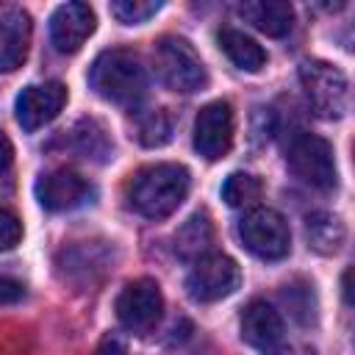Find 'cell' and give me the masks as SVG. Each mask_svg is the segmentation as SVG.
<instances>
[{
    "label": "cell",
    "mask_w": 355,
    "mask_h": 355,
    "mask_svg": "<svg viewBox=\"0 0 355 355\" xmlns=\"http://www.w3.org/2000/svg\"><path fill=\"white\" fill-rule=\"evenodd\" d=\"M300 83L311 103V108L324 119H341L349 105V83L347 75L327 61H302Z\"/></svg>",
    "instance_id": "5b68a950"
},
{
    "label": "cell",
    "mask_w": 355,
    "mask_h": 355,
    "mask_svg": "<svg viewBox=\"0 0 355 355\" xmlns=\"http://www.w3.org/2000/svg\"><path fill=\"white\" fill-rule=\"evenodd\" d=\"M216 42H219L222 53H225L239 69H244V72H258V69H263V64H266V50H263L252 36H247V33H241V31H236V28H222V31L216 33Z\"/></svg>",
    "instance_id": "e0dca14e"
},
{
    "label": "cell",
    "mask_w": 355,
    "mask_h": 355,
    "mask_svg": "<svg viewBox=\"0 0 355 355\" xmlns=\"http://www.w3.org/2000/svg\"><path fill=\"white\" fill-rule=\"evenodd\" d=\"M64 105H67V86L58 80H47V83L25 86L17 94L14 111H17V122L22 125V130L31 133L53 122Z\"/></svg>",
    "instance_id": "30bf717a"
},
{
    "label": "cell",
    "mask_w": 355,
    "mask_h": 355,
    "mask_svg": "<svg viewBox=\"0 0 355 355\" xmlns=\"http://www.w3.org/2000/svg\"><path fill=\"white\" fill-rule=\"evenodd\" d=\"M22 239V222L17 214H11L8 208H0V250H11L17 247Z\"/></svg>",
    "instance_id": "603a6c76"
},
{
    "label": "cell",
    "mask_w": 355,
    "mask_h": 355,
    "mask_svg": "<svg viewBox=\"0 0 355 355\" xmlns=\"http://www.w3.org/2000/svg\"><path fill=\"white\" fill-rule=\"evenodd\" d=\"M11 158H14V147H11L8 136H6L3 130H0V172H6V169H8Z\"/></svg>",
    "instance_id": "484cf974"
},
{
    "label": "cell",
    "mask_w": 355,
    "mask_h": 355,
    "mask_svg": "<svg viewBox=\"0 0 355 355\" xmlns=\"http://www.w3.org/2000/svg\"><path fill=\"white\" fill-rule=\"evenodd\" d=\"M172 130H175V119H172V114L166 108L147 111L136 122V139L144 147H161V144H166L172 139Z\"/></svg>",
    "instance_id": "d6986e66"
},
{
    "label": "cell",
    "mask_w": 355,
    "mask_h": 355,
    "mask_svg": "<svg viewBox=\"0 0 355 355\" xmlns=\"http://www.w3.org/2000/svg\"><path fill=\"white\" fill-rule=\"evenodd\" d=\"M25 297V286L8 275H0V305H8V302H19Z\"/></svg>",
    "instance_id": "cb8c5ba5"
},
{
    "label": "cell",
    "mask_w": 355,
    "mask_h": 355,
    "mask_svg": "<svg viewBox=\"0 0 355 355\" xmlns=\"http://www.w3.org/2000/svg\"><path fill=\"white\" fill-rule=\"evenodd\" d=\"M230 144H233V108H230V103L214 100V103L202 105L197 119H194V150L208 161H219L222 155H227Z\"/></svg>",
    "instance_id": "9c48e42d"
},
{
    "label": "cell",
    "mask_w": 355,
    "mask_h": 355,
    "mask_svg": "<svg viewBox=\"0 0 355 355\" xmlns=\"http://www.w3.org/2000/svg\"><path fill=\"white\" fill-rule=\"evenodd\" d=\"M164 313V294L155 280L139 277L128 283L116 297V319L133 333H147Z\"/></svg>",
    "instance_id": "ba28073f"
},
{
    "label": "cell",
    "mask_w": 355,
    "mask_h": 355,
    "mask_svg": "<svg viewBox=\"0 0 355 355\" xmlns=\"http://www.w3.org/2000/svg\"><path fill=\"white\" fill-rule=\"evenodd\" d=\"M191 186L189 169L180 164H153L139 169L128 183V202L147 219H164L178 211Z\"/></svg>",
    "instance_id": "6da1fadb"
},
{
    "label": "cell",
    "mask_w": 355,
    "mask_h": 355,
    "mask_svg": "<svg viewBox=\"0 0 355 355\" xmlns=\"http://www.w3.org/2000/svg\"><path fill=\"white\" fill-rule=\"evenodd\" d=\"M222 200L230 208H250L261 200V180L250 172H233L222 183Z\"/></svg>",
    "instance_id": "ffe728a7"
},
{
    "label": "cell",
    "mask_w": 355,
    "mask_h": 355,
    "mask_svg": "<svg viewBox=\"0 0 355 355\" xmlns=\"http://www.w3.org/2000/svg\"><path fill=\"white\" fill-rule=\"evenodd\" d=\"M239 236L241 244L263 261H280L291 250L288 222L275 208H252L250 214H244V219L239 222Z\"/></svg>",
    "instance_id": "8992f818"
},
{
    "label": "cell",
    "mask_w": 355,
    "mask_h": 355,
    "mask_svg": "<svg viewBox=\"0 0 355 355\" xmlns=\"http://www.w3.org/2000/svg\"><path fill=\"white\" fill-rule=\"evenodd\" d=\"M239 14L266 36H286L294 25V8L286 0H250L239 6Z\"/></svg>",
    "instance_id": "9a60e30c"
},
{
    "label": "cell",
    "mask_w": 355,
    "mask_h": 355,
    "mask_svg": "<svg viewBox=\"0 0 355 355\" xmlns=\"http://www.w3.org/2000/svg\"><path fill=\"white\" fill-rule=\"evenodd\" d=\"M272 355H316L311 347H280V349H275Z\"/></svg>",
    "instance_id": "4316f807"
},
{
    "label": "cell",
    "mask_w": 355,
    "mask_h": 355,
    "mask_svg": "<svg viewBox=\"0 0 355 355\" xmlns=\"http://www.w3.org/2000/svg\"><path fill=\"white\" fill-rule=\"evenodd\" d=\"M94 355H125V344L116 336H105L100 341V347L94 349Z\"/></svg>",
    "instance_id": "d4e9b609"
},
{
    "label": "cell",
    "mask_w": 355,
    "mask_h": 355,
    "mask_svg": "<svg viewBox=\"0 0 355 355\" xmlns=\"http://www.w3.org/2000/svg\"><path fill=\"white\" fill-rule=\"evenodd\" d=\"M97 19L89 3H64L50 17V42L58 53H78L94 33Z\"/></svg>",
    "instance_id": "7c38bea8"
},
{
    "label": "cell",
    "mask_w": 355,
    "mask_h": 355,
    "mask_svg": "<svg viewBox=\"0 0 355 355\" xmlns=\"http://www.w3.org/2000/svg\"><path fill=\"white\" fill-rule=\"evenodd\" d=\"M33 191H36L39 205L44 211H53V214L72 211V208L83 205L94 194L92 183L86 178H80L78 172H72V169H53V172L42 175L36 180Z\"/></svg>",
    "instance_id": "8fae6325"
},
{
    "label": "cell",
    "mask_w": 355,
    "mask_h": 355,
    "mask_svg": "<svg viewBox=\"0 0 355 355\" xmlns=\"http://www.w3.org/2000/svg\"><path fill=\"white\" fill-rule=\"evenodd\" d=\"M75 136H78V150L89 158V155H105L108 153V139H105V130L97 125V122H80L78 125V130H75Z\"/></svg>",
    "instance_id": "7402d4cb"
},
{
    "label": "cell",
    "mask_w": 355,
    "mask_h": 355,
    "mask_svg": "<svg viewBox=\"0 0 355 355\" xmlns=\"http://www.w3.org/2000/svg\"><path fill=\"white\" fill-rule=\"evenodd\" d=\"M161 6H164L161 0H114L111 3V14L122 25H141L153 14H158Z\"/></svg>",
    "instance_id": "44dd1931"
},
{
    "label": "cell",
    "mask_w": 355,
    "mask_h": 355,
    "mask_svg": "<svg viewBox=\"0 0 355 355\" xmlns=\"http://www.w3.org/2000/svg\"><path fill=\"white\" fill-rule=\"evenodd\" d=\"M344 300H347V305H349V269L344 272Z\"/></svg>",
    "instance_id": "83f0119b"
},
{
    "label": "cell",
    "mask_w": 355,
    "mask_h": 355,
    "mask_svg": "<svg viewBox=\"0 0 355 355\" xmlns=\"http://www.w3.org/2000/svg\"><path fill=\"white\" fill-rule=\"evenodd\" d=\"M158 78L175 92H200L208 83V72L197 50L183 36H164L153 50Z\"/></svg>",
    "instance_id": "277c9868"
},
{
    "label": "cell",
    "mask_w": 355,
    "mask_h": 355,
    "mask_svg": "<svg viewBox=\"0 0 355 355\" xmlns=\"http://www.w3.org/2000/svg\"><path fill=\"white\" fill-rule=\"evenodd\" d=\"M305 236H308V244L316 252L330 255V252H338L341 250V244L347 239V227H344V222L336 214L319 211V214H311L305 219Z\"/></svg>",
    "instance_id": "ac0fdd59"
},
{
    "label": "cell",
    "mask_w": 355,
    "mask_h": 355,
    "mask_svg": "<svg viewBox=\"0 0 355 355\" xmlns=\"http://www.w3.org/2000/svg\"><path fill=\"white\" fill-rule=\"evenodd\" d=\"M286 164L294 172V178H300L302 183L330 191L338 183V172H336V153L330 147L327 139L316 136V133H294L286 144Z\"/></svg>",
    "instance_id": "3957f363"
},
{
    "label": "cell",
    "mask_w": 355,
    "mask_h": 355,
    "mask_svg": "<svg viewBox=\"0 0 355 355\" xmlns=\"http://www.w3.org/2000/svg\"><path fill=\"white\" fill-rule=\"evenodd\" d=\"M241 338L255 349H275L283 338V316L263 300H252L241 313Z\"/></svg>",
    "instance_id": "5bb4252c"
},
{
    "label": "cell",
    "mask_w": 355,
    "mask_h": 355,
    "mask_svg": "<svg viewBox=\"0 0 355 355\" xmlns=\"http://www.w3.org/2000/svg\"><path fill=\"white\" fill-rule=\"evenodd\" d=\"M33 22L22 6H0V72H14L25 64L31 50Z\"/></svg>",
    "instance_id": "4fadbf2b"
},
{
    "label": "cell",
    "mask_w": 355,
    "mask_h": 355,
    "mask_svg": "<svg viewBox=\"0 0 355 355\" xmlns=\"http://www.w3.org/2000/svg\"><path fill=\"white\" fill-rule=\"evenodd\" d=\"M211 244H214V225L205 211L191 214L172 236V250L183 261H197V258L208 255Z\"/></svg>",
    "instance_id": "2e32d148"
},
{
    "label": "cell",
    "mask_w": 355,
    "mask_h": 355,
    "mask_svg": "<svg viewBox=\"0 0 355 355\" xmlns=\"http://www.w3.org/2000/svg\"><path fill=\"white\" fill-rule=\"evenodd\" d=\"M241 283V269L230 255L208 252L194 261L186 275V291L194 302H216L230 297Z\"/></svg>",
    "instance_id": "52a82bcc"
},
{
    "label": "cell",
    "mask_w": 355,
    "mask_h": 355,
    "mask_svg": "<svg viewBox=\"0 0 355 355\" xmlns=\"http://www.w3.org/2000/svg\"><path fill=\"white\" fill-rule=\"evenodd\" d=\"M89 83L103 100L133 108L147 92V72L130 50H105L94 58L89 69Z\"/></svg>",
    "instance_id": "7a4b0ae2"
}]
</instances>
